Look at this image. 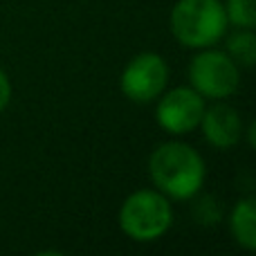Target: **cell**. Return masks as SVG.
I'll use <instances>...</instances> for the list:
<instances>
[{"instance_id": "cell-4", "label": "cell", "mask_w": 256, "mask_h": 256, "mask_svg": "<svg viewBox=\"0 0 256 256\" xmlns=\"http://www.w3.org/2000/svg\"><path fill=\"white\" fill-rule=\"evenodd\" d=\"M189 79L198 94H204L209 99H225L238 88V68L232 56L209 50L194 56Z\"/></svg>"}, {"instance_id": "cell-6", "label": "cell", "mask_w": 256, "mask_h": 256, "mask_svg": "<svg viewBox=\"0 0 256 256\" xmlns=\"http://www.w3.org/2000/svg\"><path fill=\"white\" fill-rule=\"evenodd\" d=\"M204 115L202 94H198L194 88H176L162 97L158 106V124L164 130L173 135L191 132L196 126H200V120Z\"/></svg>"}, {"instance_id": "cell-5", "label": "cell", "mask_w": 256, "mask_h": 256, "mask_svg": "<svg viewBox=\"0 0 256 256\" xmlns=\"http://www.w3.org/2000/svg\"><path fill=\"white\" fill-rule=\"evenodd\" d=\"M168 68L160 54H137L122 72V92L132 102L146 104L166 88Z\"/></svg>"}, {"instance_id": "cell-2", "label": "cell", "mask_w": 256, "mask_h": 256, "mask_svg": "<svg viewBox=\"0 0 256 256\" xmlns=\"http://www.w3.org/2000/svg\"><path fill=\"white\" fill-rule=\"evenodd\" d=\"M173 36L186 48H209L227 30L220 0H178L171 12Z\"/></svg>"}, {"instance_id": "cell-10", "label": "cell", "mask_w": 256, "mask_h": 256, "mask_svg": "<svg viewBox=\"0 0 256 256\" xmlns=\"http://www.w3.org/2000/svg\"><path fill=\"white\" fill-rule=\"evenodd\" d=\"M256 0H227L225 14L227 20L234 25L243 27V30H252L256 25Z\"/></svg>"}, {"instance_id": "cell-7", "label": "cell", "mask_w": 256, "mask_h": 256, "mask_svg": "<svg viewBox=\"0 0 256 256\" xmlns=\"http://www.w3.org/2000/svg\"><path fill=\"white\" fill-rule=\"evenodd\" d=\"M200 124L207 142L216 148H232L243 135V122L232 106H216L212 110H204Z\"/></svg>"}, {"instance_id": "cell-1", "label": "cell", "mask_w": 256, "mask_h": 256, "mask_svg": "<svg viewBox=\"0 0 256 256\" xmlns=\"http://www.w3.org/2000/svg\"><path fill=\"white\" fill-rule=\"evenodd\" d=\"M148 171L160 191L176 200L191 198L200 191L204 180V162L191 146L168 142L153 150Z\"/></svg>"}, {"instance_id": "cell-3", "label": "cell", "mask_w": 256, "mask_h": 256, "mask_svg": "<svg viewBox=\"0 0 256 256\" xmlns=\"http://www.w3.org/2000/svg\"><path fill=\"white\" fill-rule=\"evenodd\" d=\"M173 212L162 194L142 189L130 194L122 204L120 225L122 232L132 240L148 243L155 240L171 227Z\"/></svg>"}, {"instance_id": "cell-8", "label": "cell", "mask_w": 256, "mask_h": 256, "mask_svg": "<svg viewBox=\"0 0 256 256\" xmlns=\"http://www.w3.org/2000/svg\"><path fill=\"white\" fill-rule=\"evenodd\" d=\"M232 234L245 250H256V204L252 198L240 200L232 212Z\"/></svg>"}, {"instance_id": "cell-9", "label": "cell", "mask_w": 256, "mask_h": 256, "mask_svg": "<svg viewBox=\"0 0 256 256\" xmlns=\"http://www.w3.org/2000/svg\"><path fill=\"white\" fill-rule=\"evenodd\" d=\"M227 50H230L232 58L243 66H252L256 61V36L252 32H240V34L232 36L230 43H227Z\"/></svg>"}, {"instance_id": "cell-11", "label": "cell", "mask_w": 256, "mask_h": 256, "mask_svg": "<svg viewBox=\"0 0 256 256\" xmlns=\"http://www.w3.org/2000/svg\"><path fill=\"white\" fill-rule=\"evenodd\" d=\"M9 99H12V84H9L7 74L0 70V112L7 108Z\"/></svg>"}]
</instances>
